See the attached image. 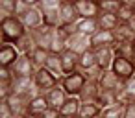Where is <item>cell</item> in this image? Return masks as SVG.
Instances as JSON below:
<instances>
[{"label": "cell", "instance_id": "6da1fadb", "mask_svg": "<svg viewBox=\"0 0 135 118\" xmlns=\"http://www.w3.org/2000/svg\"><path fill=\"white\" fill-rule=\"evenodd\" d=\"M28 30L24 28L22 20L19 17H6L0 19V35H2V43H11L15 44Z\"/></svg>", "mask_w": 135, "mask_h": 118}, {"label": "cell", "instance_id": "7a4b0ae2", "mask_svg": "<svg viewBox=\"0 0 135 118\" xmlns=\"http://www.w3.org/2000/svg\"><path fill=\"white\" fill-rule=\"evenodd\" d=\"M85 83H87V79L81 70H76V72L61 78V87L67 92V96H78L81 92V89L85 87Z\"/></svg>", "mask_w": 135, "mask_h": 118}, {"label": "cell", "instance_id": "3957f363", "mask_svg": "<svg viewBox=\"0 0 135 118\" xmlns=\"http://www.w3.org/2000/svg\"><path fill=\"white\" fill-rule=\"evenodd\" d=\"M33 83H35V87L41 90V94H45V92H48L50 89H54L56 85H59L61 79H59L56 74H52L48 68H39V70L35 72V76H33Z\"/></svg>", "mask_w": 135, "mask_h": 118}, {"label": "cell", "instance_id": "277c9868", "mask_svg": "<svg viewBox=\"0 0 135 118\" xmlns=\"http://www.w3.org/2000/svg\"><path fill=\"white\" fill-rule=\"evenodd\" d=\"M74 8L80 19H98L102 15V8L98 0H76Z\"/></svg>", "mask_w": 135, "mask_h": 118}, {"label": "cell", "instance_id": "5b68a950", "mask_svg": "<svg viewBox=\"0 0 135 118\" xmlns=\"http://www.w3.org/2000/svg\"><path fill=\"white\" fill-rule=\"evenodd\" d=\"M11 70H13L15 78H33L35 72H37V68H35V65L32 63L30 55H21V57L17 59V63L11 66Z\"/></svg>", "mask_w": 135, "mask_h": 118}, {"label": "cell", "instance_id": "8992f818", "mask_svg": "<svg viewBox=\"0 0 135 118\" xmlns=\"http://www.w3.org/2000/svg\"><path fill=\"white\" fill-rule=\"evenodd\" d=\"M54 33H56V28H50V26H39L37 30H32V35H33V41L39 48H46L50 50V44L54 41Z\"/></svg>", "mask_w": 135, "mask_h": 118}, {"label": "cell", "instance_id": "52a82bcc", "mask_svg": "<svg viewBox=\"0 0 135 118\" xmlns=\"http://www.w3.org/2000/svg\"><path fill=\"white\" fill-rule=\"evenodd\" d=\"M111 70H113L122 81H126V79H129L131 76H135V63L129 61V59H124V57H115Z\"/></svg>", "mask_w": 135, "mask_h": 118}, {"label": "cell", "instance_id": "ba28073f", "mask_svg": "<svg viewBox=\"0 0 135 118\" xmlns=\"http://www.w3.org/2000/svg\"><path fill=\"white\" fill-rule=\"evenodd\" d=\"M91 44L93 48H113L117 44V35L115 32H109V30H98L93 37H91Z\"/></svg>", "mask_w": 135, "mask_h": 118}, {"label": "cell", "instance_id": "9c48e42d", "mask_svg": "<svg viewBox=\"0 0 135 118\" xmlns=\"http://www.w3.org/2000/svg\"><path fill=\"white\" fill-rule=\"evenodd\" d=\"M21 57V52L17 50L15 44L11 43H2V46H0V66H8L11 68L17 59Z\"/></svg>", "mask_w": 135, "mask_h": 118}, {"label": "cell", "instance_id": "30bf717a", "mask_svg": "<svg viewBox=\"0 0 135 118\" xmlns=\"http://www.w3.org/2000/svg\"><path fill=\"white\" fill-rule=\"evenodd\" d=\"M91 48H93V44H91V37L89 35H85L81 32H76L74 35H70V39H69V50H72L74 54L81 55L83 52H87Z\"/></svg>", "mask_w": 135, "mask_h": 118}, {"label": "cell", "instance_id": "8fae6325", "mask_svg": "<svg viewBox=\"0 0 135 118\" xmlns=\"http://www.w3.org/2000/svg\"><path fill=\"white\" fill-rule=\"evenodd\" d=\"M59 17H61V26H70V24H78L80 15L74 8V2L70 0H63L59 6Z\"/></svg>", "mask_w": 135, "mask_h": 118}, {"label": "cell", "instance_id": "7c38bea8", "mask_svg": "<svg viewBox=\"0 0 135 118\" xmlns=\"http://www.w3.org/2000/svg\"><path fill=\"white\" fill-rule=\"evenodd\" d=\"M21 20H22V24H24V28L28 32L37 30L39 26H43V11L39 8H30L28 13H24L21 17Z\"/></svg>", "mask_w": 135, "mask_h": 118}, {"label": "cell", "instance_id": "4fadbf2b", "mask_svg": "<svg viewBox=\"0 0 135 118\" xmlns=\"http://www.w3.org/2000/svg\"><path fill=\"white\" fill-rule=\"evenodd\" d=\"M100 85L98 83H93V81H87L85 87L81 89V92L78 94L80 101L81 103H96L98 101V96H100Z\"/></svg>", "mask_w": 135, "mask_h": 118}, {"label": "cell", "instance_id": "5bb4252c", "mask_svg": "<svg viewBox=\"0 0 135 118\" xmlns=\"http://www.w3.org/2000/svg\"><path fill=\"white\" fill-rule=\"evenodd\" d=\"M122 79L113 72V70H104V74H102V78H100V89L102 90H118L120 87H122Z\"/></svg>", "mask_w": 135, "mask_h": 118}, {"label": "cell", "instance_id": "9a60e30c", "mask_svg": "<svg viewBox=\"0 0 135 118\" xmlns=\"http://www.w3.org/2000/svg\"><path fill=\"white\" fill-rule=\"evenodd\" d=\"M96 66L102 70H111L113 61H115V52L113 48H96Z\"/></svg>", "mask_w": 135, "mask_h": 118}, {"label": "cell", "instance_id": "2e32d148", "mask_svg": "<svg viewBox=\"0 0 135 118\" xmlns=\"http://www.w3.org/2000/svg\"><path fill=\"white\" fill-rule=\"evenodd\" d=\"M45 96H46V100H48V105H50V107H56V109H59V107L65 103V100L69 98L67 92L63 90L61 83L56 85L54 89H50L48 92H45Z\"/></svg>", "mask_w": 135, "mask_h": 118}, {"label": "cell", "instance_id": "e0dca14e", "mask_svg": "<svg viewBox=\"0 0 135 118\" xmlns=\"http://www.w3.org/2000/svg\"><path fill=\"white\" fill-rule=\"evenodd\" d=\"M78 54H74L72 50H65L61 54V66H63V76H69L72 72L78 70Z\"/></svg>", "mask_w": 135, "mask_h": 118}, {"label": "cell", "instance_id": "ac0fdd59", "mask_svg": "<svg viewBox=\"0 0 135 118\" xmlns=\"http://www.w3.org/2000/svg\"><path fill=\"white\" fill-rule=\"evenodd\" d=\"M80 107H81L80 98H78V96H69V98L65 100V103L59 107V111H61L63 118H70V116H78Z\"/></svg>", "mask_w": 135, "mask_h": 118}, {"label": "cell", "instance_id": "d6986e66", "mask_svg": "<svg viewBox=\"0 0 135 118\" xmlns=\"http://www.w3.org/2000/svg\"><path fill=\"white\" fill-rule=\"evenodd\" d=\"M15 46H17V50L21 52V55H30L35 48H37V44H35V41H33V35H32V32H26L17 43H15Z\"/></svg>", "mask_w": 135, "mask_h": 118}, {"label": "cell", "instance_id": "ffe728a7", "mask_svg": "<svg viewBox=\"0 0 135 118\" xmlns=\"http://www.w3.org/2000/svg\"><path fill=\"white\" fill-rule=\"evenodd\" d=\"M43 11V24L45 26H50V28H59L61 26V17H59V8H54V9H45V8H39Z\"/></svg>", "mask_w": 135, "mask_h": 118}, {"label": "cell", "instance_id": "44dd1931", "mask_svg": "<svg viewBox=\"0 0 135 118\" xmlns=\"http://www.w3.org/2000/svg\"><path fill=\"white\" fill-rule=\"evenodd\" d=\"M9 105L13 109L15 114H28V105H30V100L26 96H21V94H13L9 100Z\"/></svg>", "mask_w": 135, "mask_h": 118}, {"label": "cell", "instance_id": "7402d4cb", "mask_svg": "<svg viewBox=\"0 0 135 118\" xmlns=\"http://www.w3.org/2000/svg\"><path fill=\"white\" fill-rule=\"evenodd\" d=\"M93 66H96V52H94V48L83 52V54L78 57V70L85 72V70H89V68H93Z\"/></svg>", "mask_w": 135, "mask_h": 118}, {"label": "cell", "instance_id": "603a6c76", "mask_svg": "<svg viewBox=\"0 0 135 118\" xmlns=\"http://www.w3.org/2000/svg\"><path fill=\"white\" fill-rule=\"evenodd\" d=\"M48 100L45 94H39L35 96L33 100H30V105H28V114H43L46 109H48Z\"/></svg>", "mask_w": 135, "mask_h": 118}, {"label": "cell", "instance_id": "cb8c5ba5", "mask_svg": "<svg viewBox=\"0 0 135 118\" xmlns=\"http://www.w3.org/2000/svg\"><path fill=\"white\" fill-rule=\"evenodd\" d=\"M98 30H100L98 19H80L78 20V32H81V33H85L89 37H93Z\"/></svg>", "mask_w": 135, "mask_h": 118}, {"label": "cell", "instance_id": "d4e9b609", "mask_svg": "<svg viewBox=\"0 0 135 118\" xmlns=\"http://www.w3.org/2000/svg\"><path fill=\"white\" fill-rule=\"evenodd\" d=\"M115 35L118 43H135V30L129 24H118V28L115 30Z\"/></svg>", "mask_w": 135, "mask_h": 118}, {"label": "cell", "instance_id": "484cf974", "mask_svg": "<svg viewBox=\"0 0 135 118\" xmlns=\"http://www.w3.org/2000/svg\"><path fill=\"white\" fill-rule=\"evenodd\" d=\"M45 68H48L52 74H56V76L61 79V78H63L61 55H59V54H52V52H50V55H48V59H46V65H45Z\"/></svg>", "mask_w": 135, "mask_h": 118}, {"label": "cell", "instance_id": "4316f807", "mask_svg": "<svg viewBox=\"0 0 135 118\" xmlns=\"http://www.w3.org/2000/svg\"><path fill=\"white\" fill-rule=\"evenodd\" d=\"M102 109H107L111 105H117L118 103V94L117 90H100V96H98V101H96Z\"/></svg>", "mask_w": 135, "mask_h": 118}, {"label": "cell", "instance_id": "83f0119b", "mask_svg": "<svg viewBox=\"0 0 135 118\" xmlns=\"http://www.w3.org/2000/svg\"><path fill=\"white\" fill-rule=\"evenodd\" d=\"M133 44L135 43H118L113 46V52H115V57H124V59H129L133 61Z\"/></svg>", "mask_w": 135, "mask_h": 118}, {"label": "cell", "instance_id": "f1b7e54d", "mask_svg": "<svg viewBox=\"0 0 135 118\" xmlns=\"http://www.w3.org/2000/svg\"><path fill=\"white\" fill-rule=\"evenodd\" d=\"M48 55H50V50H46V48H39V46H37V48L30 54V59H32V63L35 65V68L39 70V68H45Z\"/></svg>", "mask_w": 135, "mask_h": 118}, {"label": "cell", "instance_id": "f546056e", "mask_svg": "<svg viewBox=\"0 0 135 118\" xmlns=\"http://www.w3.org/2000/svg\"><path fill=\"white\" fill-rule=\"evenodd\" d=\"M102 114V107L98 103H81L78 116L80 118H100Z\"/></svg>", "mask_w": 135, "mask_h": 118}, {"label": "cell", "instance_id": "4dcf8cb0", "mask_svg": "<svg viewBox=\"0 0 135 118\" xmlns=\"http://www.w3.org/2000/svg\"><path fill=\"white\" fill-rule=\"evenodd\" d=\"M98 22H100V30H109V32H115L120 24L117 15H109V13H102L98 17Z\"/></svg>", "mask_w": 135, "mask_h": 118}, {"label": "cell", "instance_id": "1f68e13d", "mask_svg": "<svg viewBox=\"0 0 135 118\" xmlns=\"http://www.w3.org/2000/svg\"><path fill=\"white\" fill-rule=\"evenodd\" d=\"M17 6H19V0H0V13H2V19L15 17Z\"/></svg>", "mask_w": 135, "mask_h": 118}, {"label": "cell", "instance_id": "d6a6232c", "mask_svg": "<svg viewBox=\"0 0 135 118\" xmlns=\"http://www.w3.org/2000/svg\"><path fill=\"white\" fill-rule=\"evenodd\" d=\"M117 19H118L120 24L131 22V20L135 19V8H131V6H120V9H118V13H117Z\"/></svg>", "mask_w": 135, "mask_h": 118}, {"label": "cell", "instance_id": "836d02e7", "mask_svg": "<svg viewBox=\"0 0 135 118\" xmlns=\"http://www.w3.org/2000/svg\"><path fill=\"white\" fill-rule=\"evenodd\" d=\"M100 118H124V105L117 103V105H111L107 109H102Z\"/></svg>", "mask_w": 135, "mask_h": 118}, {"label": "cell", "instance_id": "e575fe53", "mask_svg": "<svg viewBox=\"0 0 135 118\" xmlns=\"http://www.w3.org/2000/svg\"><path fill=\"white\" fill-rule=\"evenodd\" d=\"M120 2L118 0H102L100 2V8H102V13H109V15H117L118 9H120Z\"/></svg>", "mask_w": 135, "mask_h": 118}, {"label": "cell", "instance_id": "d590c367", "mask_svg": "<svg viewBox=\"0 0 135 118\" xmlns=\"http://www.w3.org/2000/svg\"><path fill=\"white\" fill-rule=\"evenodd\" d=\"M102 74H104V70H102V68H98V66H93V68H89V70H85V72H83L85 79H87V81H93V83H100Z\"/></svg>", "mask_w": 135, "mask_h": 118}, {"label": "cell", "instance_id": "8d00e7d4", "mask_svg": "<svg viewBox=\"0 0 135 118\" xmlns=\"http://www.w3.org/2000/svg\"><path fill=\"white\" fill-rule=\"evenodd\" d=\"M122 90L129 96V100H135V76H131L129 79L122 83Z\"/></svg>", "mask_w": 135, "mask_h": 118}, {"label": "cell", "instance_id": "74e56055", "mask_svg": "<svg viewBox=\"0 0 135 118\" xmlns=\"http://www.w3.org/2000/svg\"><path fill=\"white\" fill-rule=\"evenodd\" d=\"M13 116H15V112H13L9 101L8 100H0V118H13Z\"/></svg>", "mask_w": 135, "mask_h": 118}, {"label": "cell", "instance_id": "f35d334b", "mask_svg": "<svg viewBox=\"0 0 135 118\" xmlns=\"http://www.w3.org/2000/svg\"><path fill=\"white\" fill-rule=\"evenodd\" d=\"M15 78L13 70L8 68V66H0V83H11Z\"/></svg>", "mask_w": 135, "mask_h": 118}, {"label": "cell", "instance_id": "ab89813d", "mask_svg": "<svg viewBox=\"0 0 135 118\" xmlns=\"http://www.w3.org/2000/svg\"><path fill=\"white\" fill-rule=\"evenodd\" d=\"M13 96L11 83H0V100H9Z\"/></svg>", "mask_w": 135, "mask_h": 118}, {"label": "cell", "instance_id": "60d3db41", "mask_svg": "<svg viewBox=\"0 0 135 118\" xmlns=\"http://www.w3.org/2000/svg\"><path fill=\"white\" fill-rule=\"evenodd\" d=\"M41 116H43V118H63L61 111H59V109H56V107H48Z\"/></svg>", "mask_w": 135, "mask_h": 118}, {"label": "cell", "instance_id": "b9f144b4", "mask_svg": "<svg viewBox=\"0 0 135 118\" xmlns=\"http://www.w3.org/2000/svg\"><path fill=\"white\" fill-rule=\"evenodd\" d=\"M63 0H41V6L39 8H45V9H54V8H59Z\"/></svg>", "mask_w": 135, "mask_h": 118}, {"label": "cell", "instance_id": "7bdbcfd3", "mask_svg": "<svg viewBox=\"0 0 135 118\" xmlns=\"http://www.w3.org/2000/svg\"><path fill=\"white\" fill-rule=\"evenodd\" d=\"M124 118H135V100L124 105Z\"/></svg>", "mask_w": 135, "mask_h": 118}, {"label": "cell", "instance_id": "ee69618b", "mask_svg": "<svg viewBox=\"0 0 135 118\" xmlns=\"http://www.w3.org/2000/svg\"><path fill=\"white\" fill-rule=\"evenodd\" d=\"M21 2L28 4L30 8H39V6H41V0H21Z\"/></svg>", "mask_w": 135, "mask_h": 118}, {"label": "cell", "instance_id": "f6af8a7d", "mask_svg": "<svg viewBox=\"0 0 135 118\" xmlns=\"http://www.w3.org/2000/svg\"><path fill=\"white\" fill-rule=\"evenodd\" d=\"M118 2H120L122 6H131V8H135V0H118Z\"/></svg>", "mask_w": 135, "mask_h": 118}, {"label": "cell", "instance_id": "bcb514c9", "mask_svg": "<svg viewBox=\"0 0 135 118\" xmlns=\"http://www.w3.org/2000/svg\"><path fill=\"white\" fill-rule=\"evenodd\" d=\"M13 118H28V114H15Z\"/></svg>", "mask_w": 135, "mask_h": 118}, {"label": "cell", "instance_id": "7dc6e473", "mask_svg": "<svg viewBox=\"0 0 135 118\" xmlns=\"http://www.w3.org/2000/svg\"><path fill=\"white\" fill-rule=\"evenodd\" d=\"M28 118H43L41 114H28Z\"/></svg>", "mask_w": 135, "mask_h": 118}, {"label": "cell", "instance_id": "c3c4849f", "mask_svg": "<svg viewBox=\"0 0 135 118\" xmlns=\"http://www.w3.org/2000/svg\"><path fill=\"white\" fill-rule=\"evenodd\" d=\"M133 63H135V44H133Z\"/></svg>", "mask_w": 135, "mask_h": 118}, {"label": "cell", "instance_id": "681fc988", "mask_svg": "<svg viewBox=\"0 0 135 118\" xmlns=\"http://www.w3.org/2000/svg\"><path fill=\"white\" fill-rule=\"evenodd\" d=\"M70 118H80V116H70Z\"/></svg>", "mask_w": 135, "mask_h": 118}, {"label": "cell", "instance_id": "f907efd6", "mask_svg": "<svg viewBox=\"0 0 135 118\" xmlns=\"http://www.w3.org/2000/svg\"><path fill=\"white\" fill-rule=\"evenodd\" d=\"M70 2H76V0H70Z\"/></svg>", "mask_w": 135, "mask_h": 118}, {"label": "cell", "instance_id": "816d5d0a", "mask_svg": "<svg viewBox=\"0 0 135 118\" xmlns=\"http://www.w3.org/2000/svg\"><path fill=\"white\" fill-rule=\"evenodd\" d=\"M98 2H102V0H98Z\"/></svg>", "mask_w": 135, "mask_h": 118}]
</instances>
